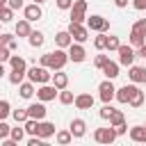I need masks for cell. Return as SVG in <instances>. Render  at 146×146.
I'll list each match as a JSON object with an SVG mask.
<instances>
[{
    "label": "cell",
    "instance_id": "cell-1",
    "mask_svg": "<svg viewBox=\"0 0 146 146\" xmlns=\"http://www.w3.org/2000/svg\"><path fill=\"white\" fill-rule=\"evenodd\" d=\"M68 62V52H64V48H57L52 52H46L41 55V66L50 68V71H62Z\"/></svg>",
    "mask_w": 146,
    "mask_h": 146
},
{
    "label": "cell",
    "instance_id": "cell-2",
    "mask_svg": "<svg viewBox=\"0 0 146 146\" xmlns=\"http://www.w3.org/2000/svg\"><path fill=\"white\" fill-rule=\"evenodd\" d=\"M25 75H27V80L34 82V84H46V82H50L52 71L46 68V66H32V68L25 71Z\"/></svg>",
    "mask_w": 146,
    "mask_h": 146
},
{
    "label": "cell",
    "instance_id": "cell-3",
    "mask_svg": "<svg viewBox=\"0 0 146 146\" xmlns=\"http://www.w3.org/2000/svg\"><path fill=\"white\" fill-rule=\"evenodd\" d=\"M68 34H71V39L73 41H78V43H84L87 39H89V27L87 25H82V23H68Z\"/></svg>",
    "mask_w": 146,
    "mask_h": 146
},
{
    "label": "cell",
    "instance_id": "cell-4",
    "mask_svg": "<svg viewBox=\"0 0 146 146\" xmlns=\"http://www.w3.org/2000/svg\"><path fill=\"white\" fill-rule=\"evenodd\" d=\"M116 52H119V66H132L135 64V48L132 46H125V43H121L119 48H116Z\"/></svg>",
    "mask_w": 146,
    "mask_h": 146
},
{
    "label": "cell",
    "instance_id": "cell-5",
    "mask_svg": "<svg viewBox=\"0 0 146 146\" xmlns=\"http://www.w3.org/2000/svg\"><path fill=\"white\" fill-rule=\"evenodd\" d=\"M87 18V0H73L71 5V21L73 23H84Z\"/></svg>",
    "mask_w": 146,
    "mask_h": 146
},
{
    "label": "cell",
    "instance_id": "cell-6",
    "mask_svg": "<svg viewBox=\"0 0 146 146\" xmlns=\"http://www.w3.org/2000/svg\"><path fill=\"white\" fill-rule=\"evenodd\" d=\"M84 21H87V27H89V30H94V32H107V30H110V21H107V18H103V16H98V14L87 16Z\"/></svg>",
    "mask_w": 146,
    "mask_h": 146
},
{
    "label": "cell",
    "instance_id": "cell-7",
    "mask_svg": "<svg viewBox=\"0 0 146 146\" xmlns=\"http://www.w3.org/2000/svg\"><path fill=\"white\" fill-rule=\"evenodd\" d=\"M119 135H116V130L110 125V128H96L94 130V139L98 141V144H112L114 139H116Z\"/></svg>",
    "mask_w": 146,
    "mask_h": 146
},
{
    "label": "cell",
    "instance_id": "cell-8",
    "mask_svg": "<svg viewBox=\"0 0 146 146\" xmlns=\"http://www.w3.org/2000/svg\"><path fill=\"white\" fill-rule=\"evenodd\" d=\"M57 94H59V89L55 87V84H41L39 89H36V98L41 100V103H48V100H55L57 98Z\"/></svg>",
    "mask_w": 146,
    "mask_h": 146
},
{
    "label": "cell",
    "instance_id": "cell-9",
    "mask_svg": "<svg viewBox=\"0 0 146 146\" xmlns=\"http://www.w3.org/2000/svg\"><path fill=\"white\" fill-rule=\"evenodd\" d=\"M87 59V50H84V46L82 43H71L68 46V62H75V64H80V62H84Z\"/></svg>",
    "mask_w": 146,
    "mask_h": 146
},
{
    "label": "cell",
    "instance_id": "cell-10",
    "mask_svg": "<svg viewBox=\"0 0 146 146\" xmlns=\"http://www.w3.org/2000/svg\"><path fill=\"white\" fill-rule=\"evenodd\" d=\"M114 84H112V80L107 78V80H103L100 84H98V96H100V100L103 103H112V98H114Z\"/></svg>",
    "mask_w": 146,
    "mask_h": 146
},
{
    "label": "cell",
    "instance_id": "cell-11",
    "mask_svg": "<svg viewBox=\"0 0 146 146\" xmlns=\"http://www.w3.org/2000/svg\"><path fill=\"white\" fill-rule=\"evenodd\" d=\"M128 78L135 82V84H146V66H128Z\"/></svg>",
    "mask_w": 146,
    "mask_h": 146
},
{
    "label": "cell",
    "instance_id": "cell-12",
    "mask_svg": "<svg viewBox=\"0 0 146 146\" xmlns=\"http://www.w3.org/2000/svg\"><path fill=\"white\" fill-rule=\"evenodd\" d=\"M23 16L32 23V21H39L41 16H43V11H41V5H36V2H32V5H25L23 7Z\"/></svg>",
    "mask_w": 146,
    "mask_h": 146
},
{
    "label": "cell",
    "instance_id": "cell-13",
    "mask_svg": "<svg viewBox=\"0 0 146 146\" xmlns=\"http://www.w3.org/2000/svg\"><path fill=\"white\" fill-rule=\"evenodd\" d=\"M27 116L30 119H36V121H43L46 119V105L39 100V103H32L30 107H27Z\"/></svg>",
    "mask_w": 146,
    "mask_h": 146
},
{
    "label": "cell",
    "instance_id": "cell-14",
    "mask_svg": "<svg viewBox=\"0 0 146 146\" xmlns=\"http://www.w3.org/2000/svg\"><path fill=\"white\" fill-rule=\"evenodd\" d=\"M137 84L132 82V84H125V87H121V89H116L114 91V98L119 100V103H123V105H128V100H130V94H132V89H135Z\"/></svg>",
    "mask_w": 146,
    "mask_h": 146
},
{
    "label": "cell",
    "instance_id": "cell-15",
    "mask_svg": "<svg viewBox=\"0 0 146 146\" xmlns=\"http://www.w3.org/2000/svg\"><path fill=\"white\" fill-rule=\"evenodd\" d=\"M73 103H75L78 110H91L94 107V96L91 94H78Z\"/></svg>",
    "mask_w": 146,
    "mask_h": 146
},
{
    "label": "cell",
    "instance_id": "cell-16",
    "mask_svg": "<svg viewBox=\"0 0 146 146\" xmlns=\"http://www.w3.org/2000/svg\"><path fill=\"white\" fill-rule=\"evenodd\" d=\"M68 130H71V135H73L75 139H80V137H84V132H87V123H84L82 119H73Z\"/></svg>",
    "mask_w": 146,
    "mask_h": 146
},
{
    "label": "cell",
    "instance_id": "cell-17",
    "mask_svg": "<svg viewBox=\"0 0 146 146\" xmlns=\"http://www.w3.org/2000/svg\"><path fill=\"white\" fill-rule=\"evenodd\" d=\"M100 71L105 73V78H110V80H114L116 75H119V62H112V59H107L103 66H100Z\"/></svg>",
    "mask_w": 146,
    "mask_h": 146
},
{
    "label": "cell",
    "instance_id": "cell-18",
    "mask_svg": "<svg viewBox=\"0 0 146 146\" xmlns=\"http://www.w3.org/2000/svg\"><path fill=\"white\" fill-rule=\"evenodd\" d=\"M130 139L137 144H146V125H132L130 128Z\"/></svg>",
    "mask_w": 146,
    "mask_h": 146
},
{
    "label": "cell",
    "instance_id": "cell-19",
    "mask_svg": "<svg viewBox=\"0 0 146 146\" xmlns=\"http://www.w3.org/2000/svg\"><path fill=\"white\" fill-rule=\"evenodd\" d=\"M55 43H57V48H68V46L73 43V39H71V34H68V30H59V32L55 34Z\"/></svg>",
    "mask_w": 146,
    "mask_h": 146
},
{
    "label": "cell",
    "instance_id": "cell-20",
    "mask_svg": "<svg viewBox=\"0 0 146 146\" xmlns=\"http://www.w3.org/2000/svg\"><path fill=\"white\" fill-rule=\"evenodd\" d=\"M52 84L57 87V89H66L68 87V75L66 73H62V71H52Z\"/></svg>",
    "mask_w": 146,
    "mask_h": 146
},
{
    "label": "cell",
    "instance_id": "cell-21",
    "mask_svg": "<svg viewBox=\"0 0 146 146\" xmlns=\"http://www.w3.org/2000/svg\"><path fill=\"white\" fill-rule=\"evenodd\" d=\"M55 135V123H50V121H39V137L41 139H48V137H52Z\"/></svg>",
    "mask_w": 146,
    "mask_h": 146
},
{
    "label": "cell",
    "instance_id": "cell-22",
    "mask_svg": "<svg viewBox=\"0 0 146 146\" xmlns=\"http://www.w3.org/2000/svg\"><path fill=\"white\" fill-rule=\"evenodd\" d=\"M32 32V27H30V21L27 18H21L18 23H16V27H14V34L16 36H27Z\"/></svg>",
    "mask_w": 146,
    "mask_h": 146
},
{
    "label": "cell",
    "instance_id": "cell-23",
    "mask_svg": "<svg viewBox=\"0 0 146 146\" xmlns=\"http://www.w3.org/2000/svg\"><path fill=\"white\" fill-rule=\"evenodd\" d=\"M128 105H130V107H141V105H144V91H141L139 87H135V89H132Z\"/></svg>",
    "mask_w": 146,
    "mask_h": 146
},
{
    "label": "cell",
    "instance_id": "cell-24",
    "mask_svg": "<svg viewBox=\"0 0 146 146\" xmlns=\"http://www.w3.org/2000/svg\"><path fill=\"white\" fill-rule=\"evenodd\" d=\"M27 41H30V46H32V48H41L46 39H43V32H39V30L34 32V30H32V32L27 34Z\"/></svg>",
    "mask_w": 146,
    "mask_h": 146
},
{
    "label": "cell",
    "instance_id": "cell-25",
    "mask_svg": "<svg viewBox=\"0 0 146 146\" xmlns=\"http://www.w3.org/2000/svg\"><path fill=\"white\" fill-rule=\"evenodd\" d=\"M18 91H21V98H32V96H34V82H30V80L25 82V80H23V82L18 84Z\"/></svg>",
    "mask_w": 146,
    "mask_h": 146
},
{
    "label": "cell",
    "instance_id": "cell-26",
    "mask_svg": "<svg viewBox=\"0 0 146 146\" xmlns=\"http://www.w3.org/2000/svg\"><path fill=\"white\" fill-rule=\"evenodd\" d=\"M9 66H11L14 71H27V64H25V59H23L21 55H11V57H9Z\"/></svg>",
    "mask_w": 146,
    "mask_h": 146
},
{
    "label": "cell",
    "instance_id": "cell-27",
    "mask_svg": "<svg viewBox=\"0 0 146 146\" xmlns=\"http://www.w3.org/2000/svg\"><path fill=\"white\" fill-rule=\"evenodd\" d=\"M110 125L112 128H116V125H121V123H125V116H123V112L121 110H112V114H110Z\"/></svg>",
    "mask_w": 146,
    "mask_h": 146
},
{
    "label": "cell",
    "instance_id": "cell-28",
    "mask_svg": "<svg viewBox=\"0 0 146 146\" xmlns=\"http://www.w3.org/2000/svg\"><path fill=\"white\" fill-rule=\"evenodd\" d=\"M23 130H25L30 137H32V135H39V121L27 116V119H25V125H23Z\"/></svg>",
    "mask_w": 146,
    "mask_h": 146
},
{
    "label": "cell",
    "instance_id": "cell-29",
    "mask_svg": "<svg viewBox=\"0 0 146 146\" xmlns=\"http://www.w3.org/2000/svg\"><path fill=\"white\" fill-rule=\"evenodd\" d=\"M55 139H57V144L66 146L73 141V135H71V130H59V132H55Z\"/></svg>",
    "mask_w": 146,
    "mask_h": 146
},
{
    "label": "cell",
    "instance_id": "cell-30",
    "mask_svg": "<svg viewBox=\"0 0 146 146\" xmlns=\"http://www.w3.org/2000/svg\"><path fill=\"white\" fill-rule=\"evenodd\" d=\"M141 43H146V36L139 34L137 30H130V46H132V48H139Z\"/></svg>",
    "mask_w": 146,
    "mask_h": 146
},
{
    "label": "cell",
    "instance_id": "cell-31",
    "mask_svg": "<svg viewBox=\"0 0 146 146\" xmlns=\"http://www.w3.org/2000/svg\"><path fill=\"white\" fill-rule=\"evenodd\" d=\"M57 98H59V103H62V105H71V103L75 100V96H73V91H66V89H59V94H57Z\"/></svg>",
    "mask_w": 146,
    "mask_h": 146
},
{
    "label": "cell",
    "instance_id": "cell-32",
    "mask_svg": "<svg viewBox=\"0 0 146 146\" xmlns=\"http://www.w3.org/2000/svg\"><path fill=\"white\" fill-rule=\"evenodd\" d=\"M11 21H14V9L5 5V7L0 9V23H11Z\"/></svg>",
    "mask_w": 146,
    "mask_h": 146
},
{
    "label": "cell",
    "instance_id": "cell-33",
    "mask_svg": "<svg viewBox=\"0 0 146 146\" xmlns=\"http://www.w3.org/2000/svg\"><path fill=\"white\" fill-rule=\"evenodd\" d=\"M94 46H96V50H105V46H107V34H105V32H98V36H94Z\"/></svg>",
    "mask_w": 146,
    "mask_h": 146
},
{
    "label": "cell",
    "instance_id": "cell-34",
    "mask_svg": "<svg viewBox=\"0 0 146 146\" xmlns=\"http://www.w3.org/2000/svg\"><path fill=\"white\" fill-rule=\"evenodd\" d=\"M23 80H25V71H14V68H11V73H9V82L18 87Z\"/></svg>",
    "mask_w": 146,
    "mask_h": 146
},
{
    "label": "cell",
    "instance_id": "cell-35",
    "mask_svg": "<svg viewBox=\"0 0 146 146\" xmlns=\"http://www.w3.org/2000/svg\"><path fill=\"white\" fill-rule=\"evenodd\" d=\"M9 139H14L16 144L25 139V130L23 128H9Z\"/></svg>",
    "mask_w": 146,
    "mask_h": 146
},
{
    "label": "cell",
    "instance_id": "cell-36",
    "mask_svg": "<svg viewBox=\"0 0 146 146\" xmlns=\"http://www.w3.org/2000/svg\"><path fill=\"white\" fill-rule=\"evenodd\" d=\"M9 114H11V105H9V100H0V121H5Z\"/></svg>",
    "mask_w": 146,
    "mask_h": 146
},
{
    "label": "cell",
    "instance_id": "cell-37",
    "mask_svg": "<svg viewBox=\"0 0 146 146\" xmlns=\"http://www.w3.org/2000/svg\"><path fill=\"white\" fill-rule=\"evenodd\" d=\"M119 46H121V41H119V36H114V34H110V36H107V46H105V50H110V52H112V50H116Z\"/></svg>",
    "mask_w": 146,
    "mask_h": 146
},
{
    "label": "cell",
    "instance_id": "cell-38",
    "mask_svg": "<svg viewBox=\"0 0 146 146\" xmlns=\"http://www.w3.org/2000/svg\"><path fill=\"white\" fill-rule=\"evenodd\" d=\"M11 116H14L16 123H25V119H27V110H14Z\"/></svg>",
    "mask_w": 146,
    "mask_h": 146
},
{
    "label": "cell",
    "instance_id": "cell-39",
    "mask_svg": "<svg viewBox=\"0 0 146 146\" xmlns=\"http://www.w3.org/2000/svg\"><path fill=\"white\" fill-rule=\"evenodd\" d=\"M132 30H137L139 34H144V36H146V18H139L137 23H132Z\"/></svg>",
    "mask_w": 146,
    "mask_h": 146
},
{
    "label": "cell",
    "instance_id": "cell-40",
    "mask_svg": "<svg viewBox=\"0 0 146 146\" xmlns=\"http://www.w3.org/2000/svg\"><path fill=\"white\" fill-rule=\"evenodd\" d=\"M112 110H114V107H112L110 103H105V105L100 107V119H105V121H107V119H110V114H112Z\"/></svg>",
    "mask_w": 146,
    "mask_h": 146
},
{
    "label": "cell",
    "instance_id": "cell-41",
    "mask_svg": "<svg viewBox=\"0 0 146 146\" xmlns=\"http://www.w3.org/2000/svg\"><path fill=\"white\" fill-rule=\"evenodd\" d=\"M9 57H11V50L7 46H0V62L5 64V62H9Z\"/></svg>",
    "mask_w": 146,
    "mask_h": 146
},
{
    "label": "cell",
    "instance_id": "cell-42",
    "mask_svg": "<svg viewBox=\"0 0 146 146\" xmlns=\"http://www.w3.org/2000/svg\"><path fill=\"white\" fill-rule=\"evenodd\" d=\"M107 59H110V55H96V57H94V66H96V68H100Z\"/></svg>",
    "mask_w": 146,
    "mask_h": 146
},
{
    "label": "cell",
    "instance_id": "cell-43",
    "mask_svg": "<svg viewBox=\"0 0 146 146\" xmlns=\"http://www.w3.org/2000/svg\"><path fill=\"white\" fill-rule=\"evenodd\" d=\"M55 2H57V9H62V11L71 9V5H73V0H55Z\"/></svg>",
    "mask_w": 146,
    "mask_h": 146
},
{
    "label": "cell",
    "instance_id": "cell-44",
    "mask_svg": "<svg viewBox=\"0 0 146 146\" xmlns=\"http://www.w3.org/2000/svg\"><path fill=\"white\" fill-rule=\"evenodd\" d=\"M7 7H11L16 11V9H23L25 5H23V0H7Z\"/></svg>",
    "mask_w": 146,
    "mask_h": 146
},
{
    "label": "cell",
    "instance_id": "cell-45",
    "mask_svg": "<svg viewBox=\"0 0 146 146\" xmlns=\"http://www.w3.org/2000/svg\"><path fill=\"white\" fill-rule=\"evenodd\" d=\"M9 137V125L5 121H0V139H7Z\"/></svg>",
    "mask_w": 146,
    "mask_h": 146
},
{
    "label": "cell",
    "instance_id": "cell-46",
    "mask_svg": "<svg viewBox=\"0 0 146 146\" xmlns=\"http://www.w3.org/2000/svg\"><path fill=\"white\" fill-rule=\"evenodd\" d=\"M14 39V34H7V32H0V46H7L9 41Z\"/></svg>",
    "mask_w": 146,
    "mask_h": 146
},
{
    "label": "cell",
    "instance_id": "cell-47",
    "mask_svg": "<svg viewBox=\"0 0 146 146\" xmlns=\"http://www.w3.org/2000/svg\"><path fill=\"white\" fill-rule=\"evenodd\" d=\"M132 7H135L137 11H144V9H146V0H132Z\"/></svg>",
    "mask_w": 146,
    "mask_h": 146
},
{
    "label": "cell",
    "instance_id": "cell-48",
    "mask_svg": "<svg viewBox=\"0 0 146 146\" xmlns=\"http://www.w3.org/2000/svg\"><path fill=\"white\" fill-rule=\"evenodd\" d=\"M135 55H137V57H144V59H146V43H141L139 48H135Z\"/></svg>",
    "mask_w": 146,
    "mask_h": 146
},
{
    "label": "cell",
    "instance_id": "cell-49",
    "mask_svg": "<svg viewBox=\"0 0 146 146\" xmlns=\"http://www.w3.org/2000/svg\"><path fill=\"white\" fill-rule=\"evenodd\" d=\"M7 48H9L11 52H16V50H18V41H16V39H11V41L7 43Z\"/></svg>",
    "mask_w": 146,
    "mask_h": 146
},
{
    "label": "cell",
    "instance_id": "cell-50",
    "mask_svg": "<svg viewBox=\"0 0 146 146\" xmlns=\"http://www.w3.org/2000/svg\"><path fill=\"white\" fill-rule=\"evenodd\" d=\"M114 130H116V135H125V132H128V125H125V123H121V125H116Z\"/></svg>",
    "mask_w": 146,
    "mask_h": 146
},
{
    "label": "cell",
    "instance_id": "cell-51",
    "mask_svg": "<svg viewBox=\"0 0 146 146\" xmlns=\"http://www.w3.org/2000/svg\"><path fill=\"white\" fill-rule=\"evenodd\" d=\"M114 5H116L119 9H123V7H128V0H114Z\"/></svg>",
    "mask_w": 146,
    "mask_h": 146
},
{
    "label": "cell",
    "instance_id": "cell-52",
    "mask_svg": "<svg viewBox=\"0 0 146 146\" xmlns=\"http://www.w3.org/2000/svg\"><path fill=\"white\" fill-rule=\"evenodd\" d=\"M0 78H5V66H2V62H0Z\"/></svg>",
    "mask_w": 146,
    "mask_h": 146
},
{
    "label": "cell",
    "instance_id": "cell-53",
    "mask_svg": "<svg viewBox=\"0 0 146 146\" xmlns=\"http://www.w3.org/2000/svg\"><path fill=\"white\" fill-rule=\"evenodd\" d=\"M34 2H36V5H43V2H46V0H34Z\"/></svg>",
    "mask_w": 146,
    "mask_h": 146
},
{
    "label": "cell",
    "instance_id": "cell-54",
    "mask_svg": "<svg viewBox=\"0 0 146 146\" xmlns=\"http://www.w3.org/2000/svg\"><path fill=\"white\" fill-rule=\"evenodd\" d=\"M0 5H2V7H5V5H7V0H0Z\"/></svg>",
    "mask_w": 146,
    "mask_h": 146
},
{
    "label": "cell",
    "instance_id": "cell-55",
    "mask_svg": "<svg viewBox=\"0 0 146 146\" xmlns=\"http://www.w3.org/2000/svg\"><path fill=\"white\" fill-rule=\"evenodd\" d=\"M0 9H2V5H0Z\"/></svg>",
    "mask_w": 146,
    "mask_h": 146
},
{
    "label": "cell",
    "instance_id": "cell-56",
    "mask_svg": "<svg viewBox=\"0 0 146 146\" xmlns=\"http://www.w3.org/2000/svg\"><path fill=\"white\" fill-rule=\"evenodd\" d=\"M144 96H146V91H144Z\"/></svg>",
    "mask_w": 146,
    "mask_h": 146
}]
</instances>
